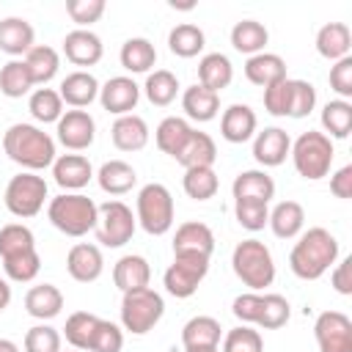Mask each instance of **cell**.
<instances>
[{
  "label": "cell",
  "instance_id": "obj_28",
  "mask_svg": "<svg viewBox=\"0 0 352 352\" xmlns=\"http://www.w3.org/2000/svg\"><path fill=\"white\" fill-rule=\"evenodd\" d=\"M151 280V267L143 256L138 253H126L116 261L113 267V283L121 289V292H132V289H143L148 286Z\"/></svg>",
  "mask_w": 352,
  "mask_h": 352
},
{
  "label": "cell",
  "instance_id": "obj_51",
  "mask_svg": "<svg viewBox=\"0 0 352 352\" xmlns=\"http://www.w3.org/2000/svg\"><path fill=\"white\" fill-rule=\"evenodd\" d=\"M223 352H264V341L258 330L250 324H239L223 336Z\"/></svg>",
  "mask_w": 352,
  "mask_h": 352
},
{
  "label": "cell",
  "instance_id": "obj_57",
  "mask_svg": "<svg viewBox=\"0 0 352 352\" xmlns=\"http://www.w3.org/2000/svg\"><path fill=\"white\" fill-rule=\"evenodd\" d=\"M330 286L338 292V294H352V258H341L338 264H333V272H330Z\"/></svg>",
  "mask_w": 352,
  "mask_h": 352
},
{
  "label": "cell",
  "instance_id": "obj_44",
  "mask_svg": "<svg viewBox=\"0 0 352 352\" xmlns=\"http://www.w3.org/2000/svg\"><path fill=\"white\" fill-rule=\"evenodd\" d=\"M25 250H36V236L22 223H8L0 228V258L19 256Z\"/></svg>",
  "mask_w": 352,
  "mask_h": 352
},
{
  "label": "cell",
  "instance_id": "obj_3",
  "mask_svg": "<svg viewBox=\"0 0 352 352\" xmlns=\"http://www.w3.org/2000/svg\"><path fill=\"white\" fill-rule=\"evenodd\" d=\"M47 217L60 234L77 239V236H85L88 231L96 228L99 206L94 204V198H88L82 192H60L58 198L50 201Z\"/></svg>",
  "mask_w": 352,
  "mask_h": 352
},
{
  "label": "cell",
  "instance_id": "obj_58",
  "mask_svg": "<svg viewBox=\"0 0 352 352\" xmlns=\"http://www.w3.org/2000/svg\"><path fill=\"white\" fill-rule=\"evenodd\" d=\"M330 192L344 201L352 198V165H344L330 176Z\"/></svg>",
  "mask_w": 352,
  "mask_h": 352
},
{
  "label": "cell",
  "instance_id": "obj_23",
  "mask_svg": "<svg viewBox=\"0 0 352 352\" xmlns=\"http://www.w3.org/2000/svg\"><path fill=\"white\" fill-rule=\"evenodd\" d=\"M245 77L258 88H270V85L286 80V60L280 55H275V52L250 55L245 60Z\"/></svg>",
  "mask_w": 352,
  "mask_h": 352
},
{
  "label": "cell",
  "instance_id": "obj_39",
  "mask_svg": "<svg viewBox=\"0 0 352 352\" xmlns=\"http://www.w3.org/2000/svg\"><path fill=\"white\" fill-rule=\"evenodd\" d=\"M143 94L154 107H168L179 94V80L168 69H154L143 82Z\"/></svg>",
  "mask_w": 352,
  "mask_h": 352
},
{
  "label": "cell",
  "instance_id": "obj_1",
  "mask_svg": "<svg viewBox=\"0 0 352 352\" xmlns=\"http://www.w3.org/2000/svg\"><path fill=\"white\" fill-rule=\"evenodd\" d=\"M336 261H338V239L322 226L302 231L289 253V267L300 280H319Z\"/></svg>",
  "mask_w": 352,
  "mask_h": 352
},
{
  "label": "cell",
  "instance_id": "obj_16",
  "mask_svg": "<svg viewBox=\"0 0 352 352\" xmlns=\"http://www.w3.org/2000/svg\"><path fill=\"white\" fill-rule=\"evenodd\" d=\"M66 270L77 283H94L104 272V256L96 245L77 242V245H72V250L66 256Z\"/></svg>",
  "mask_w": 352,
  "mask_h": 352
},
{
  "label": "cell",
  "instance_id": "obj_40",
  "mask_svg": "<svg viewBox=\"0 0 352 352\" xmlns=\"http://www.w3.org/2000/svg\"><path fill=\"white\" fill-rule=\"evenodd\" d=\"M322 126L324 135L333 140H344L352 132V104L346 99H330L322 107Z\"/></svg>",
  "mask_w": 352,
  "mask_h": 352
},
{
  "label": "cell",
  "instance_id": "obj_32",
  "mask_svg": "<svg viewBox=\"0 0 352 352\" xmlns=\"http://www.w3.org/2000/svg\"><path fill=\"white\" fill-rule=\"evenodd\" d=\"M96 182L107 195H124L138 184V173L129 162L124 160H107L99 170H96Z\"/></svg>",
  "mask_w": 352,
  "mask_h": 352
},
{
  "label": "cell",
  "instance_id": "obj_15",
  "mask_svg": "<svg viewBox=\"0 0 352 352\" xmlns=\"http://www.w3.org/2000/svg\"><path fill=\"white\" fill-rule=\"evenodd\" d=\"M204 256V258H212L214 253V234L206 223H198V220H190V223H182L176 228V236H173V256Z\"/></svg>",
  "mask_w": 352,
  "mask_h": 352
},
{
  "label": "cell",
  "instance_id": "obj_59",
  "mask_svg": "<svg viewBox=\"0 0 352 352\" xmlns=\"http://www.w3.org/2000/svg\"><path fill=\"white\" fill-rule=\"evenodd\" d=\"M8 302H11V286H8V280L0 278V314L8 308Z\"/></svg>",
  "mask_w": 352,
  "mask_h": 352
},
{
  "label": "cell",
  "instance_id": "obj_45",
  "mask_svg": "<svg viewBox=\"0 0 352 352\" xmlns=\"http://www.w3.org/2000/svg\"><path fill=\"white\" fill-rule=\"evenodd\" d=\"M96 322H99V316H96V314H88V311H74V314L66 319L63 336H66V341L72 344V349L88 352V344H91V336H94Z\"/></svg>",
  "mask_w": 352,
  "mask_h": 352
},
{
  "label": "cell",
  "instance_id": "obj_34",
  "mask_svg": "<svg viewBox=\"0 0 352 352\" xmlns=\"http://www.w3.org/2000/svg\"><path fill=\"white\" fill-rule=\"evenodd\" d=\"M214 160H217V146H214V140H212L206 132H198V129H192L190 140L184 143L182 154L176 157V162H179L184 170H187V168H212Z\"/></svg>",
  "mask_w": 352,
  "mask_h": 352
},
{
  "label": "cell",
  "instance_id": "obj_60",
  "mask_svg": "<svg viewBox=\"0 0 352 352\" xmlns=\"http://www.w3.org/2000/svg\"><path fill=\"white\" fill-rule=\"evenodd\" d=\"M0 352H19V346L11 338H0Z\"/></svg>",
  "mask_w": 352,
  "mask_h": 352
},
{
  "label": "cell",
  "instance_id": "obj_5",
  "mask_svg": "<svg viewBox=\"0 0 352 352\" xmlns=\"http://www.w3.org/2000/svg\"><path fill=\"white\" fill-rule=\"evenodd\" d=\"M292 162L297 168V173L308 182H319L330 173V165H333V157H336V148H333V140L324 135V132H316V129H308L302 132L294 143H292Z\"/></svg>",
  "mask_w": 352,
  "mask_h": 352
},
{
  "label": "cell",
  "instance_id": "obj_27",
  "mask_svg": "<svg viewBox=\"0 0 352 352\" xmlns=\"http://www.w3.org/2000/svg\"><path fill=\"white\" fill-rule=\"evenodd\" d=\"M267 226L272 228V234L278 239H294L302 234V226H305V209L302 204L297 201H280L275 204V209L270 212V220Z\"/></svg>",
  "mask_w": 352,
  "mask_h": 352
},
{
  "label": "cell",
  "instance_id": "obj_6",
  "mask_svg": "<svg viewBox=\"0 0 352 352\" xmlns=\"http://www.w3.org/2000/svg\"><path fill=\"white\" fill-rule=\"evenodd\" d=\"M165 314V300L151 286L124 292L121 297V324L132 336H146L157 327V322Z\"/></svg>",
  "mask_w": 352,
  "mask_h": 352
},
{
  "label": "cell",
  "instance_id": "obj_2",
  "mask_svg": "<svg viewBox=\"0 0 352 352\" xmlns=\"http://www.w3.org/2000/svg\"><path fill=\"white\" fill-rule=\"evenodd\" d=\"M3 151L11 162L22 165L25 170L36 173L44 168H52L55 162V140L50 132H44L36 124H11L3 132Z\"/></svg>",
  "mask_w": 352,
  "mask_h": 352
},
{
  "label": "cell",
  "instance_id": "obj_25",
  "mask_svg": "<svg viewBox=\"0 0 352 352\" xmlns=\"http://www.w3.org/2000/svg\"><path fill=\"white\" fill-rule=\"evenodd\" d=\"M190 135H192L190 121H187V118H179V116H168V118H162V121L157 124V129H154L157 148H160L162 154L173 157V160L182 154V148H184V143L190 140Z\"/></svg>",
  "mask_w": 352,
  "mask_h": 352
},
{
  "label": "cell",
  "instance_id": "obj_11",
  "mask_svg": "<svg viewBox=\"0 0 352 352\" xmlns=\"http://www.w3.org/2000/svg\"><path fill=\"white\" fill-rule=\"evenodd\" d=\"M319 352H352V319L341 311H322L314 322Z\"/></svg>",
  "mask_w": 352,
  "mask_h": 352
},
{
  "label": "cell",
  "instance_id": "obj_7",
  "mask_svg": "<svg viewBox=\"0 0 352 352\" xmlns=\"http://www.w3.org/2000/svg\"><path fill=\"white\" fill-rule=\"evenodd\" d=\"M135 220L140 223V228L151 236H162L170 231L173 226V195L165 184L160 182H151L146 187H140L138 192V204H135Z\"/></svg>",
  "mask_w": 352,
  "mask_h": 352
},
{
  "label": "cell",
  "instance_id": "obj_37",
  "mask_svg": "<svg viewBox=\"0 0 352 352\" xmlns=\"http://www.w3.org/2000/svg\"><path fill=\"white\" fill-rule=\"evenodd\" d=\"M22 60H25V66H28V72H30L36 85H47L60 69V55L50 44H36Z\"/></svg>",
  "mask_w": 352,
  "mask_h": 352
},
{
  "label": "cell",
  "instance_id": "obj_53",
  "mask_svg": "<svg viewBox=\"0 0 352 352\" xmlns=\"http://www.w3.org/2000/svg\"><path fill=\"white\" fill-rule=\"evenodd\" d=\"M25 352H60V333L50 324H36L25 333Z\"/></svg>",
  "mask_w": 352,
  "mask_h": 352
},
{
  "label": "cell",
  "instance_id": "obj_61",
  "mask_svg": "<svg viewBox=\"0 0 352 352\" xmlns=\"http://www.w3.org/2000/svg\"><path fill=\"white\" fill-rule=\"evenodd\" d=\"M184 352H220L217 346H195V349H184Z\"/></svg>",
  "mask_w": 352,
  "mask_h": 352
},
{
  "label": "cell",
  "instance_id": "obj_48",
  "mask_svg": "<svg viewBox=\"0 0 352 352\" xmlns=\"http://www.w3.org/2000/svg\"><path fill=\"white\" fill-rule=\"evenodd\" d=\"M316 107V88L308 80H289V118H305Z\"/></svg>",
  "mask_w": 352,
  "mask_h": 352
},
{
  "label": "cell",
  "instance_id": "obj_38",
  "mask_svg": "<svg viewBox=\"0 0 352 352\" xmlns=\"http://www.w3.org/2000/svg\"><path fill=\"white\" fill-rule=\"evenodd\" d=\"M204 47H206V36L192 22H182L168 33V50L179 58H195L204 52Z\"/></svg>",
  "mask_w": 352,
  "mask_h": 352
},
{
  "label": "cell",
  "instance_id": "obj_22",
  "mask_svg": "<svg viewBox=\"0 0 352 352\" xmlns=\"http://www.w3.org/2000/svg\"><path fill=\"white\" fill-rule=\"evenodd\" d=\"M148 135H151L148 124L135 113L118 116L113 121V126H110V138H113V146L118 151H140V148H146Z\"/></svg>",
  "mask_w": 352,
  "mask_h": 352
},
{
  "label": "cell",
  "instance_id": "obj_10",
  "mask_svg": "<svg viewBox=\"0 0 352 352\" xmlns=\"http://www.w3.org/2000/svg\"><path fill=\"white\" fill-rule=\"evenodd\" d=\"M209 272V258L204 256H173V264L165 270L162 275V283H165V292L179 297V300H187L198 292L201 280L206 278Z\"/></svg>",
  "mask_w": 352,
  "mask_h": 352
},
{
  "label": "cell",
  "instance_id": "obj_19",
  "mask_svg": "<svg viewBox=\"0 0 352 352\" xmlns=\"http://www.w3.org/2000/svg\"><path fill=\"white\" fill-rule=\"evenodd\" d=\"M36 47V30L22 16L0 19V50L11 58H25Z\"/></svg>",
  "mask_w": 352,
  "mask_h": 352
},
{
  "label": "cell",
  "instance_id": "obj_54",
  "mask_svg": "<svg viewBox=\"0 0 352 352\" xmlns=\"http://www.w3.org/2000/svg\"><path fill=\"white\" fill-rule=\"evenodd\" d=\"M231 314H234L242 324H256L258 316H261V294H258V292H245V294L234 297Z\"/></svg>",
  "mask_w": 352,
  "mask_h": 352
},
{
  "label": "cell",
  "instance_id": "obj_21",
  "mask_svg": "<svg viewBox=\"0 0 352 352\" xmlns=\"http://www.w3.org/2000/svg\"><path fill=\"white\" fill-rule=\"evenodd\" d=\"M256 126H258V118L256 113L248 107V104H228L220 116V135L228 140V143H245L256 135Z\"/></svg>",
  "mask_w": 352,
  "mask_h": 352
},
{
  "label": "cell",
  "instance_id": "obj_56",
  "mask_svg": "<svg viewBox=\"0 0 352 352\" xmlns=\"http://www.w3.org/2000/svg\"><path fill=\"white\" fill-rule=\"evenodd\" d=\"M330 88L341 99L352 96V55H346V58H341L330 66Z\"/></svg>",
  "mask_w": 352,
  "mask_h": 352
},
{
  "label": "cell",
  "instance_id": "obj_13",
  "mask_svg": "<svg viewBox=\"0 0 352 352\" xmlns=\"http://www.w3.org/2000/svg\"><path fill=\"white\" fill-rule=\"evenodd\" d=\"M99 102L116 118L118 116H129L140 102V85L132 77H124V74L110 77L104 85H99Z\"/></svg>",
  "mask_w": 352,
  "mask_h": 352
},
{
  "label": "cell",
  "instance_id": "obj_42",
  "mask_svg": "<svg viewBox=\"0 0 352 352\" xmlns=\"http://www.w3.org/2000/svg\"><path fill=\"white\" fill-rule=\"evenodd\" d=\"M28 110L38 124H58V118L63 116V99L55 88H36L28 99Z\"/></svg>",
  "mask_w": 352,
  "mask_h": 352
},
{
  "label": "cell",
  "instance_id": "obj_24",
  "mask_svg": "<svg viewBox=\"0 0 352 352\" xmlns=\"http://www.w3.org/2000/svg\"><path fill=\"white\" fill-rule=\"evenodd\" d=\"M352 50V30L344 22H327L316 33V52L324 60H341Z\"/></svg>",
  "mask_w": 352,
  "mask_h": 352
},
{
  "label": "cell",
  "instance_id": "obj_14",
  "mask_svg": "<svg viewBox=\"0 0 352 352\" xmlns=\"http://www.w3.org/2000/svg\"><path fill=\"white\" fill-rule=\"evenodd\" d=\"M289 151H292V138L280 126H264L261 132L253 135V157L264 168L283 165Z\"/></svg>",
  "mask_w": 352,
  "mask_h": 352
},
{
  "label": "cell",
  "instance_id": "obj_52",
  "mask_svg": "<svg viewBox=\"0 0 352 352\" xmlns=\"http://www.w3.org/2000/svg\"><path fill=\"white\" fill-rule=\"evenodd\" d=\"M104 8H107L104 0H66V14L82 30H88V25L99 22L102 14H104Z\"/></svg>",
  "mask_w": 352,
  "mask_h": 352
},
{
  "label": "cell",
  "instance_id": "obj_35",
  "mask_svg": "<svg viewBox=\"0 0 352 352\" xmlns=\"http://www.w3.org/2000/svg\"><path fill=\"white\" fill-rule=\"evenodd\" d=\"M267 41H270V33H267V28H264L261 22H256V19H239V22L231 28V47H234L236 52L248 55V58L264 52Z\"/></svg>",
  "mask_w": 352,
  "mask_h": 352
},
{
  "label": "cell",
  "instance_id": "obj_62",
  "mask_svg": "<svg viewBox=\"0 0 352 352\" xmlns=\"http://www.w3.org/2000/svg\"><path fill=\"white\" fill-rule=\"evenodd\" d=\"M69 352H82V349H69Z\"/></svg>",
  "mask_w": 352,
  "mask_h": 352
},
{
  "label": "cell",
  "instance_id": "obj_20",
  "mask_svg": "<svg viewBox=\"0 0 352 352\" xmlns=\"http://www.w3.org/2000/svg\"><path fill=\"white\" fill-rule=\"evenodd\" d=\"M58 94H60L63 104H69L72 110H82L94 99H99V80L91 72L77 69V72H72V74H66L60 80V91Z\"/></svg>",
  "mask_w": 352,
  "mask_h": 352
},
{
  "label": "cell",
  "instance_id": "obj_18",
  "mask_svg": "<svg viewBox=\"0 0 352 352\" xmlns=\"http://www.w3.org/2000/svg\"><path fill=\"white\" fill-rule=\"evenodd\" d=\"M63 55L74 66H96L104 55V44L94 30H69L63 38Z\"/></svg>",
  "mask_w": 352,
  "mask_h": 352
},
{
  "label": "cell",
  "instance_id": "obj_47",
  "mask_svg": "<svg viewBox=\"0 0 352 352\" xmlns=\"http://www.w3.org/2000/svg\"><path fill=\"white\" fill-rule=\"evenodd\" d=\"M292 316V305L283 294H261V316H258V327L264 330H278L289 322Z\"/></svg>",
  "mask_w": 352,
  "mask_h": 352
},
{
  "label": "cell",
  "instance_id": "obj_49",
  "mask_svg": "<svg viewBox=\"0 0 352 352\" xmlns=\"http://www.w3.org/2000/svg\"><path fill=\"white\" fill-rule=\"evenodd\" d=\"M124 349V330L110 322V319H99L88 344V352H121Z\"/></svg>",
  "mask_w": 352,
  "mask_h": 352
},
{
  "label": "cell",
  "instance_id": "obj_50",
  "mask_svg": "<svg viewBox=\"0 0 352 352\" xmlns=\"http://www.w3.org/2000/svg\"><path fill=\"white\" fill-rule=\"evenodd\" d=\"M234 217L242 228L248 231H261L270 220V206L264 201H248V198H239L234 201Z\"/></svg>",
  "mask_w": 352,
  "mask_h": 352
},
{
  "label": "cell",
  "instance_id": "obj_17",
  "mask_svg": "<svg viewBox=\"0 0 352 352\" xmlns=\"http://www.w3.org/2000/svg\"><path fill=\"white\" fill-rule=\"evenodd\" d=\"M52 176L60 190L80 192L94 179V168H91L88 157H82V154H60L52 162Z\"/></svg>",
  "mask_w": 352,
  "mask_h": 352
},
{
  "label": "cell",
  "instance_id": "obj_9",
  "mask_svg": "<svg viewBox=\"0 0 352 352\" xmlns=\"http://www.w3.org/2000/svg\"><path fill=\"white\" fill-rule=\"evenodd\" d=\"M135 214L124 201H107L99 206V220H96V239L104 248H121L132 239L135 234Z\"/></svg>",
  "mask_w": 352,
  "mask_h": 352
},
{
  "label": "cell",
  "instance_id": "obj_33",
  "mask_svg": "<svg viewBox=\"0 0 352 352\" xmlns=\"http://www.w3.org/2000/svg\"><path fill=\"white\" fill-rule=\"evenodd\" d=\"M118 58H121V66H124L126 72H132V74H146V72H151V66L157 63V50H154V44H151L148 38L132 36V38H126V41L121 44Z\"/></svg>",
  "mask_w": 352,
  "mask_h": 352
},
{
  "label": "cell",
  "instance_id": "obj_43",
  "mask_svg": "<svg viewBox=\"0 0 352 352\" xmlns=\"http://www.w3.org/2000/svg\"><path fill=\"white\" fill-rule=\"evenodd\" d=\"M182 187L192 201H209V198H214L220 182H217L214 168H187Z\"/></svg>",
  "mask_w": 352,
  "mask_h": 352
},
{
  "label": "cell",
  "instance_id": "obj_30",
  "mask_svg": "<svg viewBox=\"0 0 352 352\" xmlns=\"http://www.w3.org/2000/svg\"><path fill=\"white\" fill-rule=\"evenodd\" d=\"M234 80V66L228 60V55L223 52H209L198 60V85L220 94L223 88H228Z\"/></svg>",
  "mask_w": 352,
  "mask_h": 352
},
{
  "label": "cell",
  "instance_id": "obj_46",
  "mask_svg": "<svg viewBox=\"0 0 352 352\" xmlns=\"http://www.w3.org/2000/svg\"><path fill=\"white\" fill-rule=\"evenodd\" d=\"M3 270L14 283H30L41 270V256H38V250H25L19 256H8V258H3Z\"/></svg>",
  "mask_w": 352,
  "mask_h": 352
},
{
  "label": "cell",
  "instance_id": "obj_26",
  "mask_svg": "<svg viewBox=\"0 0 352 352\" xmlns=\"http://www.w3.org/2000/svg\"><path fill=\"white\" fill-rule=\"evenodd\" d=\"M231 192H234V201L248 198V201L270 204L275 198V182L267 170H242V173H236V179L231 184Z\"/></svg>",
  "mask_w": 352,
  "mask_h": 352
},
{
  "label": "cell",
  "instance_id": "obj_36",
  "mask_svg": "<svg viewBox=\"0 0 352 352\" xmlns=\"http://www.w3.org/2000/svg\"><path fill=\"white\" fill-rule=\"evenodd\" d=\"M223 338V327L214 316H192L182 327V346L195 349V346H217Z\"/></svg>",
  "mask_w": 352,
  "mask_h": 352
},
{
  "label": "cell",
  "instance_id": "obj_55",
  "mask_svg": "<svg viewBox=\"0 0 352 352\" xmlns=\"http://www.w3.org/2000/svg\"><path fill=\"white\" fill-rule=\"evenodd\" d=\"M264 110L275 118H283L289 113V77L264 88Z\"/></svg>",
  "mask_w": 352,
  "mask_h": 352
},
{
  "label": "cell",
  "instance_id": "obj_31",
  "mask_svg": "<svg viewBox=\"0 0 352 352\" xmlns=\"http://www.w3.org/2000/svg\"><path fill=\"white\" fill-rule=\"evenodd\" d=\"M182 110L187 113V118H192V121H212L217 113H220V94H214V91H209V88H204V85H190V88H184V94H182Z\"/></svg>",
  "mask_w": 352,
  "mask_h": 352
},
{
  "label": "cell",
  "instance_id": "obj_12",
  "mask_svg": "<svg viewBox=\"0 0 352 352\" xmlns=\"http://www.w3.org/2000/svg\"><path fill=\"white\" fill-rule=\"evenodd\" d=\"M55 132L69 151H85L96 138V121L88 110H63L55 124Z\"/></svg>",
  "mask_w": 352,
  "mask_h": 352
},
{
  "label": "cell",
  "instance_id": "obj_8",
  "mask_svg": "<svg viewBox=\"0 0 352 352\" xmlns=\"http://www.w3.org/2000/svg\"><path fill=\"white\" fill-rule=\"evenodd\" d=\"M6 209L14 214V217H36L41 209H44V201H47V182L44 176L38 173H30V170H22L16 176H11V182L6 184Z\"/></svg>",
  "mask_w": 352,
  "mask_h": 352
},
{
  "label": "cell",
  "instance_id": "obj_41",
  "mask_svg": "<svg viewBox=\"0 0 352 352\" xmlns=\"http://www.w3.org/2000/svg\"><path fill=\"white\" fill-rule=\"evenodd\" d=\"M33 77L25 66L22 58H11L3 69H0V94L8 96V99H22L25 94H30L33 88Z\"/></svg>",
  "mask_w": 352,
  "mask_h": 352
},
{
  "label": "cell",
  "instance_id": "obj_4",
  "mask_svg": "<svg viewBox=\"0 0 352 352\" xmlns=\"http://www.w3.org/2000/svg\"><path fill=\"white\" fill-rule=\"evenodd\" d=\"M231 267L234 275L250 286V292H261L275 280V261L261 239H242L231 253Z\"/></svg>",
  "mask_w": 352,
  "mask_h": 352
},
{
  "label": "cell",
  "instance_id": "obj_29",
  "mask_svg": "<svg viewBox=\"0 0 352 352\" xmlns=\"http://www.w3.org/2000/svg\"><path fill=\"white\" fill-rule=\"evenodd\" d=\"M63 308V294L55 283H38L33 289H28L25 294V311L33 316V319H55Z\"/></svg>",
  "mask_w": 352,
  "mask_h": 352
}]
</instances>
